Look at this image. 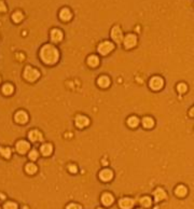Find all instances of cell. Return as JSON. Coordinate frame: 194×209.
<instances>
[{
  "label": "cell",
  "mask_w": 194,
  "mask_h": 209,
  "mask_svg": "<svg viewBox=\"0 0 194 209\" xmlns=\"http://www.w3.org/2000/svg\"><path fill=\"white\" fill-rule=\"evenodd\" d=\"M0 152H1V155L5 158H9L11 156V150L9 148H1Z\"/></svg>",
  "instance_id": "cell-27"
},
{
  "label": "cell",
  "mask_w": 194,
  "mask_h": 209,
  "mask_svg": "<svg viewBox=\"0 0 194 209\" xmlns=\"http://www.w3.org/2000/svg\"><path fill=\"white\" fill-rule=\"evenodd\" d=\"M40 149H41V153L43 155H45V156L50 155L52 153V151H53V147H52V145H50V143H45V145H42Z\"/></svg>",
  "instance_id": "cell-19"
},
{
  "label": "cell",
  "mask_w": 194,
  "mask_h": 209,
  "mask_svg": "<svg viewBox=\"0 0 194 209\" xmlns=\"http://www.w3.org/2000/svg\"><path fill=\"white\" fill-rule=\"evenodd\" d=\"M90 124V120L86 116H78L76 118V125L78 127L82 128V127H85Z\"/></svg>",
  "instance_id": "cell-11"
},
{
  "label": "cell",
  "mask_w": 194,
  "mask_h": 209,
  "mask_svg": "<svg viewBox=\"0 0 194 209\" xmlns=\"http://www.w3.org/2000/svg\"><path fill=\"white\" fill-rule=\"evenodd\" d=\"M190 116H193V118H194V107L191 109V110H190Z\"/></svg>",
  "instance_id": "cell-33"
},
{
  "label": "cell",
  "mask_w": 194,
  "mask_h": 209,
  "mask_svg": "<svg viewBox=\"0 0 194 209\" xmlns=\"http://www.w3.org/2000/svg\"><path fill=\"white\" fill-rule=\"evenodd\" d=\"M154 198H155L156 202H160V201H162V199L166 198V193H165L164 190L161 189V188H157V189L154 191Z\"/></svg>",
  "instance_id": "cell-14"
},
{
  "label": "cell",
  "mask_w": 194,
  "mask_h": 209,
  "mask_svg": "<svg viewBox=\"0 0 194 209\" xmlns=\"http://www.w3.org/2000/svg\"><path fill=\"white\" fill-rule=\"evenodd\" d=\"M13 86L11 85V84H5V85L2 86V92L3 94H5V95H10V94L13 93Z\"/></svg>",
  "instance_id": "cell-23"
},
{
  "label": "cell",
  "mask_w": 194,
  "mask_h": 209,
  "mask_svg": "<svg viewBox=\"0 0 194 209\" xmlns=\"http://www.w3.org/2000/svg\"><path fill=\"white\" fill-rule=\"evenodd\" d=\"M187 85L184 83H180V84H178L177 85V90H178V92L179 93H184V92H187Z\"/></svg>",
  "instance_id": "cell-29"
},
{
  "label": "cell",
  "mask_w": 194,
  "mask_h": 209,
  "mask_svg": "<svg viewBox=\"0 0 194 209\" xmlns=\"http://www.w3.org/2000/svg\"><path fill=\"white\" fill-rule=\"evenodd\" d=\"M68 169H69V171H71V172H77V166L76 165H74V164H71V165H69L68 166Z\"/></svg>",
  "instance_id": "cell-32"
},
{
  "label": "cell",
  "mask_w": 194,
  "mask_h": 209,
  "mask_svg": "<svg viewBox=\"0 0 194 209\" xmlns=\"http://www.w3.org/2000/svg\"><path fill=\"white\" fill-rule=\"evenodd\" d=\"M98 209H103V208H98Z\"/></svg>",
  "instance_id": "cell-35"
},
{
  "label": "cell",
  "mask_w": 194,
  "mask_h": 209,
  "mask_svg": "<svg viewBox=\"0 0 194 209\" xmlns=\"http://www.w3.org/2000/svg\"><path fill=\"white\" fill-rule=\"evenodd\" d=\"M29 158H30V160H32V161L37 160V158H38V152H37V151H36V150L30 151V153H29Z\"/></svg>",
  "instance_id": "cell-30"
},
{
  "label": "cell",
  "mask_w": 194,
  "mask_h": 209,
  "mask_svg": "<svg viewBox=\"0 0 194 209\" xmlns=\"http://www.w3.org/2000/svg\"><path fill=\"white\" fill-rule=\"evenodd\" d=\"M15 147H16L17 152H20L21 154H24V153L27 152L28 149H29V143L26 142V141H24V140H21L16 143Z\"/></svg>",
  "instance_id": "cell-9"
},
{
  "label": "cell",
  "mask_w": 194,
  "mask_h": 209,
  "mask_svg": "<svg viewBox=\"0 0 194 209\" xmlns=\"http://www.w3.org/2000/svg\"><path fill=\"white\" fill-rule=\"evenodd\" d=\"M23 13L20 12V11H16V12L14 13V14L12 15V20L14 21L15 23H20L21 21L23 20Z\"/></svg>",
  "instance_id": "cell-25"
},
{
  "label": "cell",
  "mask_w": 194,
  "mask_h": 209,
  "mask_svg": "<svg viewBox=\"0 0 194 209\" xmlns=\"http://www.w3.org/2000/svg\"><path fill=\"white\" fill-rule=\"evenodd\" d=\"M113 196L111 194H109V193H105V194H103V196H101V202H103L104 205H106V206H110L111 204L113 203Z\"/></svg>",
  "instance_id": "cell-15"
},
{
  "label": "cell",
  "mask_w": 194,
  "mask_h": 209,
  "mask_svg": "<svg viewBox=\"0 0 194 209\" xmlns=\"http://www.w3.org/2000/svg\"><path fill=\"white\" fill-rule=\"evenodd\" d=\"M1 11H2V12H5V5H3V2H1Z\"/></svg>",
  "instance_id": "cell-34"
},
{
  "label": "cell",
  "mask_w": 194,
  "mask_h": 209,
  "mask_svg": "<svg viewBox=\"0 0 194 209\" xmlns=\"http://www.w3.org/2000/svg\"><path fill=\"white\" fill-rule=\"evenodd\" d=\"M114 47V45L109 41H105L103 43H100L98 47V52L103 55H107L109 52H111Z\"/></svg>",
  "instance_id": "cell-4"
},
{
  "label": "cell",
  "mask_w": 194,
  "mask_h": 209,
  "mask_svg": "<svg viewBox=\"0 0 194 209\" xmlns=\"http://www.w3.org/2000/svg\"><path fill=\"white\" fill-rule=\"evenodd\" d=\"M87 64H89L91 67H96V66H98V64H99V59H98V57L95 56V55H92V56H90L89 58H87Z\"/></svg>",
  "instance_id": "cell-20"
},
{
  "label": "cell",
  "mask_w": 194,
  "mask_h": 209,
  "mask_svg": "<svg viewBox=\"0 0 194 209\" xmlns=\"http://www.w3.org/2000/svg\"><path fill=\"white\" fill-rule=\"evenodd\" d=\"M143 125L146 128H151L154 125V121L151 118H143Z\"/></svg>",
  "instance_id": "cell-21"
},
{
  "label": "cell",
  "mask_w": 194,
  "mask_h": 209,
  "mask_svg": "<svg viewBox=\"0 0 194 209\" xmlns=\"http://www.w3.org/2000/svg\"><path fill=\"white\" fill-rule=\"evenodd\" d=\"M26 171L28 174H35V172L37 171V166L35 164H32V163H29V164L26 165Z\"/></svg>",
  "instance_id": "cell-26"
},
{
  "label": "cell",
  "mask_w": 194,
  "mask_h": 209,
  "mask_svg": "<svg viewBox=\"0 0 194 209\" xmlns=\"http://www.w3.org/2000/svg\"><path fill=\"white\" fill-rule=\"evenodd\" d=\"M163 84H164V82H163V79L160 78V77H153L149 82L150 87L152 90H154V91H159L160 89H162Z\"/></svg>",
  "instance_id": "cell-3"
},
{
  "label": "cell",
  "mask_w": 194,
  "mask_h": 209,
  "mask_svg": "<svg viewBox=\"0 0 194 209\" xmlns=\"http://www.w3.org/2000/svg\"><path fill=\"white\" fill-rule=\"evenodd\" d=\"M39 76H40V73L37 69L32 68V67H30V66H27L26 68H25L24 78L26 80H28V81H30V82L36 81V80L39 78Z\"/></svg>",
  "instance_id": "cell-2"
},
{
  "label": "cell",
  "mask_w": 194,
  "mask_h": 209,
  "mask_svg": "<svg viewBox=\"0 0 194 209\" xmlns=\"http://www.w3.org/2000/svg\"><path fill=\"white\" fill-rule=\"evenodd\" d=\"M15 121L20 124H25L28 121V116L25 111H18L15 114Z\"/></svg>",
  "instance_id": "cell-10"
},
{
  "label": "cell",
  "mask_w": 194,
  "mask_h": 209,
  "mask_svg": "<svg viewBox=\"0 0 194 209\" xmlns=\"http://www.w3.org/2000/svg\"><path fill=\"white\" fill-rule=\"evenodd\" d=\"M67 209H81V206L77 204H70L67 206Z\"/></svg>",
  "instance_id": "cell-31"
},
{
  "label": "cell",
  "mask_w": 194,
  "mask_h": 209,
  "mask_svg": "<svg viewBox=\"0 0 194 209\" xmlns=\"http://www.w3.org/2000/svg\"><path fill=\"white\" fill-rule=\"evenodd\" d=\"M40 57H41V59L45 64L53 65L57 62L59 54L56 47H54L51 44H45L41 49V51H40Z\"/></svg>",
  "instance_id": "cell-1"
},
{
  "label": "cell",
  "mask_w": 194,
  "mask_h": 209,
  "mask_svg": "<svg viewBox=\"0 0 194 209\" xmlns=\"http://www.w3.org/2000/svg\"><path fill=\"white\" fill-rule=\"evenodd\" d=\"M187 192L188 190L187 188L184 187V185H178L177 188H176V190H175V193H176V195L179 197H183L187 195Z\"/></svg>",
  "instance_id": "cell-18"
},
{
  "label": "cell",
  "mask_w": 194,
  "mask_h": 209,
  "mask_svg": "<svg viewBox=\"0 0 194 209\" xmlns=\"http://www.w3.org/2000/svg\"><path fill=\"white\" fill-rule=\"evenodd\" d=\"M134 204H135V202H134V199L132 198H128V197H125V198H122L119 202V205H120V207L122 209H130L132 207L134 206Z\"/></svg>",
  "instance_id": "cell-8"
},
{
  "label": "cell",
  "mask_w": 194,
  "mask_h": 209,
  "mask_svg": "<svg viewBox=\"0 0 194 209\" xmlns=\"http://www.w3.org/2000/svg\"><path fill=\"white\" fill-rule=\"evenodd\" d=\"M59 16H61V18L63 21H69L70 18H71L72 14L71 12H70V10L69 9H67V8H65V9H63V10L61 11V13H59Z\"/></svg>",
  "instance_id": "cell-16"
},
{
  "label": "cell",
  "mask_w": 194,
  "mask_h": 209,
  "mask_svg": "<svg viewBox=\"0 0 194 209\" xmlns=\"http://www.w3.org/2000/svg\"><path fill=\"white\" fill-rule=\"evenodd\" d=\"M28 138L31 141H34V142H38V141H41L43 139V136H42V134L38 129H32L28 134Z\"/></svg>",
  "instance_id": "cell-7"
},
{
  "label": "cell",
  "mask_w": 194,
  "mask_h": 209,
  "mask_svg": "<svg viewBox=\"0 0 194 209\" xmlns=\"http://www.w3.org/2000/svg\"><path fill=\"white\" fill-rule=\"evenodd\" d=\"M3 209H17V205L13 202H8L5 204Z\"/></svg>",
  "instance_id": "cell-28"
},
{
  "label": "cell",
  "mask_w": 194,
  "mask_h": 209,
  "mask_svg": "<svg viewBox=\"0 0 194 209\" xmlns=\"http://www.w3.org/2000/svg\"><path fill=\"white\" fill-rule=\"evenodd\" d=\"M111 37H112V39L114 40L116 42H118V43H121V42H122V40H123L122 30H121L120 28L118 27V26L113 27L112 30H111Z\"/></svg>",
  "instance_id": "cell-6"
},
{
  "label": "cell",
  "mask_w": 194,
  "mask_h": 209,
  "mask_svg": "<svg viewBox=\"0 0 194 209\" xmlns=\"http://www.w3.org/2000/svg\"><path fill=\"white\" fill-rule=\"evenodd\" d=\"M51 39L54 42H59L63 39V32L59 29H53L51 32Z\"/></svg>",
  "instance_id": "cell-13"
},
{
  "label": "cell",
  "mask_w": 194,
  "mask_h": 209,
  "mask_svg": "<svg viewBox=\"0 0 194 209\" xmlns=\"http://www.w3.org/2000/svg\"><path fill=\"white\" fill-rule=\"evenodd\" d=\"M113 177V172L110 169H104L99 172V178H100L103 181H109L111 180Z\"/></svg>",
  "instance_id": "cell-12"
},
{
  "label": "cell",
  "mask_w": 194,
  "mask_h": 209,
  "mask_svg": "<svg viewBox=\"0 0 194 209\" xmlns=\"http://www.w3.org/2000/svg\"><path fill=\"white\" fill-rule=\"evenodd\" d=\"M127 123L130 127H136V126L138 125V123H139V120H138V118H136V116H130L127 120Z\"/></svg>",
  "instance_id": "cell-24"
},
{
  "label": "cell",
  "mask_w": 194,
  "mask_h": 209,
  "mask_svg": "<svg viewBox=\"0 0 194 209\" xmlns=\"http://www.w3.org/2000/svg\"><path fill=\"white\" fill-rule=\"evenodd\" d=\"M97 84H98L100 87H107V86L110 84V79H109L107 76H101L98 78L97 80Z\"/></svg>",
  "instance_id": "cell-17"
},
{
  "label": "cell",
  "mask_w": 194,
  "mask_h": 209,
  "mask_svg": "<svg viewBox=\"0 0 194 209\" xmlns=\"http://www.w3.org/2000/svg\"><path fill=\"white\" fill-rule=\"evenodd\" d=\"M137 43V38H136L135 34H127L124 39V45H125L126 49H132L134 47Z\"/></svg>",
  "instance_id": "cell-5"
},
{
  "label": "cell",
  "mask_w": 194,
  "mask_h": 209,
  "mask_svg": "<svg viewBox=\"0 0 194 209\" xmlns=\"http://www.w3.org/2000/svg\"><path fill=\"white\" fill-rule=\"evenodd\" d=\"M140 204H141V206L148 208V207L151 206V204H152V201H151V198H150V197H148V196L141 197V198H140Z\"/></svg>",
  "instance_id": "cell-22"
}]
</instances>
